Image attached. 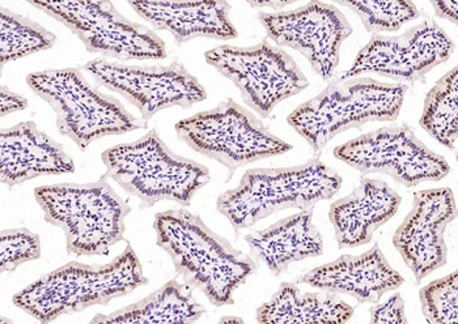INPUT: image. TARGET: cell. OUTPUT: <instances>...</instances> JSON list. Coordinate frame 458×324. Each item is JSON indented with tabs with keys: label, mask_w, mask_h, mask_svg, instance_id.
I'll list each match as a JSON object with an SVG mask.
<instances>
[{
	"label": "cell",
	"mask_w": 458,
	"mask_h": 324,
	"mask_svg": "<svg viewBox=\"0 0 458 324\" xmlns=\"http://www.w3.org/2000/svg\"><path fill=\"white\" fill-rule=\"evenodd\" d=\"M458 73L457 67L446 72L424 98L420 126L445 148L457 145Z\"/></svg>",
	"instance_id": "23"
},
{
	"label": "cell",
	"mask_w": 458,
	"mask_h": 324,
	"mask_svg": "<svg viewBox=\"0 0 458 324\" xmlns=\"http://www.w3.org/2000/svg\"><path fill=\"white\" fill-rule=\"evenodd\" d=\"M333 154L364 176L386 174L409 188L423 182H439L451 173L448 162L420 142L407 125L367 132L336 146Z\"/></svg>",
	"instance_id": "11"
},
{
	"label": "cell",
	"mask_w": 458,
	"mask_h": 324,
	"mask_svg": "<svg viewBox=\"0 0 458 324\" xmlns=\"http://www.w3.org/2000/svg\"><path fill=\"white\" fill-rule=\"evenodd\" d=\"M56 37L38 22L8 8L0 11V63L2 67L36 53L52 49Z\"/></svg>",
	"instance_id": "24"
},
{
	"label": "cell",
	"mask_w": 458,
	"mask_h": 324,
	"mask_svg": "<svg viewBox=\"0 0 458 324\" xmlns=\"http://www.w3.org/2000/svg\"><path fill=\"white\" fill-rule=\"evenodd\" d=\"M456 216V199L451 188L414 193L411 210L393 235V246L411 270L417 284L448 262L444 235Z\"/></svg>",
	"instance_id": "15"
},
{
	"label": "cell",
	"mask_w": 458,
	"mask_h": 324,
	"mask_svg": "<svg viewBox=\"0 0 458 324\" xmlns=\"http://www.w3.org/2000/svg\"><path fill=\"white\" fill-rule=\"evenodd\" d=\"M251 258L262 262L273 276H281L291 264L324 253V238L313 222V210L279 220L244 237Z\"/></svg>",
	"instance_id": "20"
},
{
	"label": "cell",
	"mask_w": 458,
	"mask_h": 324,
	"mask_svg": "<svg viewBox=\"0 0 458 324\" xmlns=\"http://www.w3.org/2000/svg\"><path fill=\"white\" fill-rule=\"evenodd\" d=\"M41 258V239L27 228L0 233V270L13 272L28 262Z\"/></svg>",
	"instance_id": "27"
},
{
	"label": "cell",
	"mask_w": 458,
	"mask_h": 324,
	"mask_svg": "<svg viewBox=\"0 0 458 324\" xmlns=\"http://www.w3.org/2000/svg\"><path fill=\"white\" fill-rule=\"evenodd\" d=\"M69 28L87 52L117 61H161L165 42L144 25L124 18L109 0H28Z\"/></svg>",
	"instance_id": "9"
},
{
	"label": "cell",
	"mask_w": 458,
	"mask_h": 324,
	"mask_svg": "<svg viewBox=\"0 0 458 324\" xmlns=\"http://www.w3.org/2000/svg\"><path fill=\"white\" fill-rule=\"evenodd\" d=\"M342 183L318 157L298 166L249 169L237 187L217 198L216 210L239 233L281 211L313 210L322 200L335 198Z\"/></svg>",
	"instance_id": "3"
},
{
	"label": "cell",
	"mask_w": 458,
	"mask_h": 324,
	"mask_svg": "<svg viewBox=\"0 0 458 324\" xmlns=\"http://www.w3.org/2000/svg\"><path fill=\"white\" fill-rule=\"evenodd\" d=\"M36 202L47 224L61 228L67 253L75 256H101L123 241L124 220L131 208L107 183H56L35 190Z\"/></svg>",
	"instance_id": "6"
},
{
	"label": "cell",
	"mask_w": 458,
	"mask_h": 324,
	"mask_svg": "<svg viewBox=\"0 0 458 324\" xmlns=\"http://www.w3.org/2000/svg\"><path fill=\"white\" fill-rule=\"evenodd\" d=\"M454 52L451 37L435 20L426 19L400 36L373 35L355 56L352 67L338 78L376 73L407 88L445 63Z\"/></svg>",
	"instance_id": "13"
},
{
	"label": "cell",
	"mask_w": 458,
	"mask_h": 324,
	"mask_svg": "<svg viewBox=\"0 0 458 324\" xmlns=\"http://www.w3.org/2000/svg\"><path fill=\"white\" fill-rule=\"evenodd\" d=\"M205 59L234 84L245 105L261 118L310 86L295 59L268 38L250 47L222 45L206 52Z\"/></svg>",
	"instance_id": "10"
},
{
	"label": "cell",
	"mask_w": 458,
	"mask_h": 324,
	"mask_svg": "<svg viewBox=\"0 0 458 324\" xmlns=\"http://www.w3.org/2000/svg\"><path fill=\"white\" fill-rule=\"evenodd\" d=\"M0 97H2V115L13 114L15 112H21L28 108V100L22 97L19 93L13 92L7 87L2 86L0 89Z\"/></svg>",
	"instance_id": "29"
},
{
	"label": "cell",
	"mask_w": 458,
	"mask_h": 324,
	"mask_svg": "<svg viewBox=\"0 0 458 324\" xmlns=\"http://www.w3.org/2000/svg\"><path fill=\"white\" fill-rule=\"evenodd\" d=\"M406 90L400 84L375 79L336 76L318 96L293 110L287 122L319 157L339 134L369 122L397 120Z\"/></svg>",
	"instance_id": "4"
},
{
	"label": "cell",
	"mask_w": 458,
	"mask_h": 324,
	"mask_svg": "<svg viewBox=\"0 0 458 324\" xmlns=\"http://www.w3.org/2000/svg\"><path fill=\"white\" fill-rule=\"evenodd\" d=\"M147 284L148 278L140 258L131 244H127L123 252L106 264L69 262L20 290L13 303L38 322L47 324L92 306H106Z\"/></svg>",
	"instance_id": "2"
},
{
	"label": "cell",
	"mask_w": 458,
	"mask_h": 324,
	"mask_svg": "<svg viewBox=\"0 0 458 324\" xmlns=\"http://www.w3.org/2000/svg\"><path fill=\"white\" fill-rule=\"evenodd\" d=\"M178 139L194 152L219 162L232 179L239 168L293 149L274 135L250 110L228 100L216 108L185 118L174 126Z\"/></svg>",
	"instance_id": "8"
},
{
	"label": "cell",
	"mask_w": 458,
	"mask_h": 324,
	"mask_svg": "<svg viewBox=\"0 0 458 324\" xmlns=\"http://www.w3.org/2000/svg\"><path fill=\"white\" fill-rule=\"evenodd\" d=\"M106 177L129 195L140 199V210L160 202L191 207L195 194L211 180L210 170L194 160L178 156L157 129L131 143L107 148L101 154Z\"/></svg>",
	"instance_id": "5"
},
{
	"label": "cell",
	"mask_w": 458,
	"mask_h": 324,
	"mask_svg": "<svg viewBox=\"0 0 458 324\" xmlns=\"http://www.w3.org/2000/svg\"><path fill=\"white\" fill-rule=\"evenodd\" d=\"M157 244L188 286L216 307L233 305L234 292L259 270L256 261L216 235L199 216L186 210L155 215Z\"/></svg>",
	"instance_id": "1"
},
{
	"label": "cell",
	"mask_w": 458,
	"mask_h": 324,
	"mask_svg": "<svg viewBox=\"0 0 458 324\" xmlns=\"http://www.w3.org/2000/svg\"><path fill=\"white\" fill-rule=\"evenodd\" d=\"M353 309L333 293H302L293 283H282L267 303L257 309L261 324H344Z\"/></svg>",
	"instance_id": "21"
},
{
	"label": "cell",
	"mask_w": 458,
	"mask_h": 324,
	"mask_svg": "<svg viewBox=\"0 0 458 324\" xmlns=\"http://www.w3.org/2000/svg\"><path fill=\"white\" fill-rule=\"evenodd\" d=\"M431 4L432 7H434L435 15H437V18L448 20V21L457 24V0H431Z\"/></svg>",
	"instance_id": "30"
},
{
	"label": "cell",
	"mask_w": 458,
	"mask_h": 324,
	"mask_svg": "<svg viewBox=\"0 0 458 324\" xmlns=\"http://www.w3.org/2000/svg\"><path fill=\"white\" fill-rule=\"evenodd\" d=\"M298 283L333 295H346L359 303H378L386 293L397 290L405 278L390 266L377 244L360 255H342L300 276Z\"/></svg>",
	"instance_id": "16"
},
{
	"label": "cell",
	"mask_w": 458,
	"mask_h": 324,
	"mask_svg": "<svg viewBox=\"0 0 458 324\" xmlns=\"http://www.w3.org/2000/svg\"><path fill=\"white\" fill-rule=\"evenodd\" d=\"M75 171V162L61 143L37 127L21 122L0 132V180L13 188L30 179Z\"/></svg>",
	"instance_id": "18"
},
{
	"label": "cell",
	"mask_w": 458,
	"mask_h": 324,
	"mask_svg": "<svg viewBox=\"0 0 458 324\" xmlns=\"http://www.w3.org/2000/svg\"><path fill=\"white\" fill-rule=\"evenodd\" d=\"M206 314L188 284L171 280L140 303L112 314H96L90 324H193Z\"/></svg>",
	"instance_id": "22"
},
{
	"label": "cell",
	"mask_w": 458,
	"mask_h": 324,
	"mask_svg": "<svg viewBox=\"0 0 458 324\" xmlns=\"http://www.w3.org/2000/svg\"><path fill=\"white\" fill-rule=\"evenodd\" d=\"M370 324H409L406 317L405 303L400 293L390 295L384 303L370 307Z\"/></svg>",
	"instance_id": "28"
},
{
	"label": "cell",
	"mask_w": 458,
	"mask_h": 324,
	"mask_svg": "<svg viewBox=\"0 0 458 324\" xmlns=\"http://www.w3.org/2000/svg\"><path fill=\"white\" fill-rule=\"evenodd\" d=\"M27 84L52 106L59 134L70 137L81 152L96 140L147 127L146 120L132 115L120 100L90 84L81 70L33 72Z\"/></svg>",
	"instance_id": "7"
},
{
	"label": "cell",
	"mask_w": 458,
	"mask_h": 324,
	"mask_svg": "<svg viewBox=\"0 0 458 324\" xmlns=\"http://www.w3.org/2000/svg\"><path fill=\"white\" fill-rule=\"evenodd\" d=\"M335 3L356 13L367 32L372 35L397 32L420 16V8L411 0H335Z\"/></svg>",
	"instance_id": "25"
},
{
	"label": "cell",
	"mask_w": 458,
	"mask_h": 324,
	"mask_svg": "<svg viewBox=\"0 0 458 324\" xmlns=\"http://www.w3.org/2000/svg\"><path fill=\"white\" fill-rule=\"evenodd\" d=\"M98 87L123 96L140 110L141 120H149L165 109H189L208 98V90L180 62L169 66L107 62L96 58L84 64Z\"/></svg>",
	"instance_id": "12"
},
{
	"label": "cell",
	"mask_w": 458,
	"mask_h": 324,
	"mask_svg": "<svg viewBox=\"0 0 458 324\" xmlns=\"http://www.w3.org/2000/svg\"><path fill=\"white\" fill-rule=\"evenodd\" d=\"M400 194L386 180L361 177L350 195L330 204L329 220L339 249L369 244L375 233L397 215Z\"/></svg>",
	"instance_id": "19"
},
{
	"label": "cell",
	"mask_w": 458,
	"mask_h": 324,
	"mask_svg": "<svg viewBox=\"0 0 458 324\" xmlns=\"http://www.w3.org/2000/svg\"><path fill=\"white\" fill-rule=\"evenodd\" d=\"M129 4L155 29L171 33L177 45L195 38L231 41L239 36L225 0H129Z\"/></svg>",
	"instance_id": "17"
},
{
	"label": "cell",
	"mask_w": 458,
	"mask_h": 324,
	"mask_svg": "<svg viewBox=\"0 0 458 324\" xmlns=\"http://www.w3.org/2000/svg\"><path fill=\"white\" fill-rule=\"evenodd\" d=\"M259 20L276 46L290 47L304 55L324 80L335 78L342 45L352 35V27L342 11L313 0L293 11L259 12Z\"/></svg>",
	"instance_id": "14"
},
{
	"label": "cell",
	"mask_w": 458,
	"mask_h": 324,
	"mask_svg": "<svg viewBox=\"0 0 458 324\" xmlns=\"http://www.w3.org/2000/svg\"><path fill=\"white\" fill-rule=\"evenodd\" d=\"M420 305L429 324H458V273L432 281L420 290Z\"/></svg>",
	"instance_id": "26"
}]
</instances>
